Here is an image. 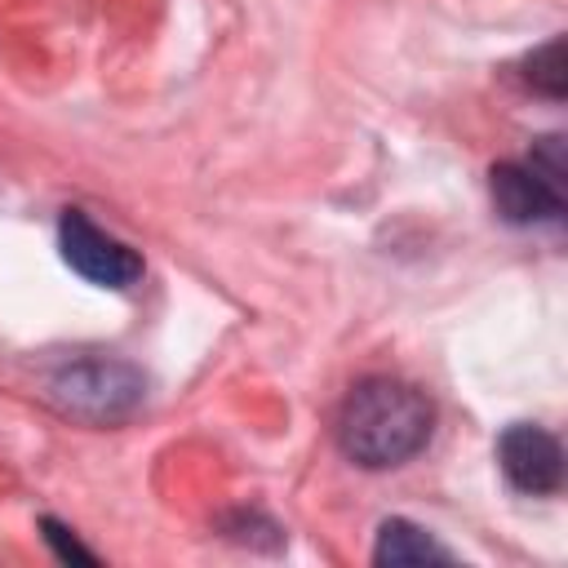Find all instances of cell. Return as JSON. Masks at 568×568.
<instances>
[{
	"mask_svg": "<svg viewBox=\"0 0 568 568\" xmlns=\"http://www.w3.org/2000/svg\"><path fill=\"white\" fill-rule=\"evenodd\" d=\"M435 430L430 399L395 377H364L337 408V448L364 470H390L413 462Z\"/></svg>",
	"mask_w": 568,
	"mask_h": 568,
	"instance_id": "1",
	"label": "cell"
},
{
	"mask_svg": "<svg viewBox=\"0 0 568 568\" xmlns=\"http://www.w3.org/2000/svg\"><path fill=\"white\" fill-rule=\"evenodd\" d=\"M497 213L510 226H559L564 222V142L537 138L528 160H501L488 173Z\"/></svg>",
	"mask_w": 568,
	"mask_h": 568,
	"instance_id": "2",
	"label": "cell"
},
{
	"mask_svg": "<svg viewBox=\"0 0 568 568\" xmlns=\"http://www.w3.org/2000/svg\"><path fill=\"white\" fill-rule=\"evenodd\" d=\"M49 395L62 413L84 422H124L146 399V377L124 359H80L53 373Z\"/></svg>",
	"mask_w": 568,
	"mask_h": 568,
	"instance_id": "3",
	"label": "cell"
},
{
	"mask_svg": "<svg viewBox=\"0 0 568 568\" xmlns=\"http://www.w3.org/2000/svg\"><path fill=\"white\" fill-rule=\"evenodd\" d=\"M58 253H62V262L80 275V280H89V284H98V288H115V293H124V288H133L138 280H142V253L138 248H129L120 235H111V231H102L89 213H80V209H67L62 217H58Z\"/></svg>",
	"mask_w": 568,
	"mask_h": 568,
	"instance_id": "4",
	"label": "cell"
},
{
	"mask_svg": "<svg viewBox=\"0 0 568 568\" xmlns=\"http://www.w3.org/2000/svg\"><path fill=\"white\" fill-rule=\"evenodd\" d=\"M497 462L519 493L546 497L564 488V448L546 426H532V422L506 426L497 439Z\"/></svg>",
	"mask_w": 568,
	"mask_h": 568,
	"instance_id": "5",
	"label": "cell"
},
{
	"mask_svg": "<svg viewBox=\"0 0 568 568\" xmlns=\"http://www.w3.org/2000/svg\"><path fill=\"white\" fill-rule=\"evenodd\" d=\"M373 564H382V568H399V564H453V550L439 546L413 519H399L395 515V519H382V528H377Z\"/></svg>",
	"mask_w": 568,
	"mask_h": 568,
	"instance_id": "6",
	"label": "cell"
},
{
	"mask_svg": "<svg viewBox=\"0 0 568 568\" xmlns=\"http://www.w3.org/2000/svg\"><path fill=\"white\" fill-rule=\"evenodd\" d=\"M524 80H528L541 98H550V102L564 98V89H568V71H564V36H550L541 49H532V53L524 58Z\"/></svg>",
	"mask_w": 568,
	"mask_h": 568,
	"instance_id": "7",
	"label": "cell"
},
{
	"mask_svg": "<svg viewBox=\"0 0 568 568\" xmlns=\"http://www.w3.org/2000/svg\"><path fill=\"white\" fill-rule=\"evenodd\" d=\"M40 528H44L49 550H53L62 564H98V555H93L89 546H80V537H75L67 524H58L53 515H44V519H40Z\"/></svg>",
	"mask_w": 568,
	"mask_h": 568,
	"instance_id": "8",
	"label": "cell"
}]
</instances>
